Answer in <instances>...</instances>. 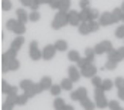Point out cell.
Masks as SVG:
<instances>
[{
	"mask_svg": "<svg viewBox=\"0 0 124 110\" xmlns=\"http://www.w3.org/2000/svg\"><path fill=\"white\" fill-rule=\"evenodd\" d=\"M70 96H71V100L80 103V101H83V100L88 98V89H86L85 86H80V88L76 89V90H71V92H70Z\"/></svg>",
	"mask_w": 124,
	"mask_h": 110,
	"instance_id": "5",
	"label": "cell"
},
{
	"mask_svg": "<svg viewBox=\"0 0 124 110\" xmlns=\"http://www.w3.org/2000/svg\"><path fill=\"white\" fill-rule=\"evenodd\" d=\"M80 74H82V77H85V78H92L94 76H97V68H95V65H94V63L86 65L85 68L80 69Z\"/></svg>",
	"mask_w": 124,
	"mask_h": 110,
	"instance_id": "8",
	"label": "cell"
},
{
	"mask_svg": "<svg viewBox=\"0 0 124 110\" xmlns=\"http://www.w3.org/2000/svg\"><path fill=\"white\" fill-rule=\"evenodd\" d=\"M14 106H15V103H11V101L6 100L2 104V110H14Z\"/></svg>",
	"mask_w": 124,
	"mask_h": 110,
	"instance_id": "45",
	"label": "cell"
},
{
	"mask_svg": "<svg viewBox=\"0 0 124 110\" xmlns=\"http://www.w3.org/2000/svg\"><path fill=\"white\" fill-rule=\"evenodd\" d=\"M17 36H23L24 35V32H26V24H23V23H20L18 21L17 23V26L14 27V30H12Z\"/></svg>",
	"mask_w": 124,
	"mask_h": 110,
	"instance_id": "22",
	"label": "cell"
},
{
	"mask_svg": "<svg viewBox=\"0 0 124 110\" xmlns=\"http://www.w3.org/2000/svg\"><path fill=\"white\" fill-rule=\"evenodd\" d=\"M94 101L97 104V109H106L109 107V101L104 96V90L101 88H94Z\"/></svg>",
	"mask_w": 124,
	"mask_h": 110,
	"instance_id": "2",
	"label": "cell"
},
{
	"mask_svg": "<svg viewBox=\"0 0 124 110\" xmlns=\"http://www.w3.org/2000/svg\"><path fill=\"white\" fill-rule=\"evenodd\" d=\"M68 77L71 78V80L74 83H77L80 80V77H82V74H80V69L77 68L76 65H71V66H68Z\"/></svg>",
	"mask_w": 124,
	"mask_h": 110,
	"instance_id": "11",
	"label": "cell"
},
{
	"mask_svg": "<svg viewBox=\"0 0 124 110\" xmlns=\"http://www.w3.org/2000/svg\"><path fill=\"white\" fill-rule=\"evenodd\" d=\"M115 36H116V38H120V39H124V24H121V26L116 27Z\"/></svg>",
	"mask_w": 124,
	"mask_h": 110,
	"instance_id": "41",
	"label": "cell"
},
{
	"mask_svg": "<svg viewBox=\"0 0 124 110\" xmlns=\"http://www.w3.org/2000/svg\"><path fill=\"white\" fill-rule=\"evenodd\" d=\"M114 84H115V83H114L112 80H109V78H104V80H103V83H101V86H100V88H101V89L104 90V92H108V90H110V89H112V88H114Z\"/></svg>",
	"mask_w": 124,
	"mask_h": 110,
	"instance_id": "29",
	"label": "cell"
},
{
	"mask_svg": "<svg viewBox=\"0 0 124 110\" xmlns=\"http://www.w3.org/2000/svg\"><path fill=\"white\" fill-rule=\"evenodd\" d=\"M110 12H112V17H114V23L123 21V9H121V6H120V8H115L114 11H110Z\"/></svg>",
	"mask_w": 124,
	"mask_h": 110,
	"instance_id": "23",
	"label": "cell"
},
{
	"mask_svg": "<svg viewBox=\"0 0 124 110\" xmlns=\"http://www.w3.org/2000/svg\"><path fill=\"white\" fill-rule=\"evenodd\" d=\"M39 18H41V15H39L38 11H32V12L29 14V21H33V23H35V21H38Z\"/></svg>",
	"mask_w": 124,
	"mask_h": 110,
	"instance_id": "39",
	"label": "cell"
},
{
	"mask_svg": "<svg viewBox=\"0 0 124 110\" xmlns=\"http://www.w3.org/2000/svg\"><path fill=\"white\" fill-rule=\"evenodd\" d=\"M71 8V0H61V3H59V11L62 12H68Z\"/></svg>",
	"mask_w": 124,
	"mask_h": 110,
	"instance_id": "28",
	"label": "cell"
},
{
	"mask_svg": "<svg viewBox=\"0 0 124 110\" xmlns=\"http://www.w3.org/2000/svg\"><path fill=\"white\" fill-rule=\"evenodd\" d=\"M89 27H91V33L97 32V30L100 29V23H98V20H91L89 21Z\"/></svg>",
	"mask_w": 124,
	"mask_h": 110,
	"instance_id": "38",
	"label": "cell"
},
{
	"mask_svg": "<svg viewBox=\"0 0 124 110\" xmlns=\"http://www.w3.org/2000/svg\"><path fill=\"white\" fill-rule=\"evenodd\" d=\"M91 8V6H89ZM89 8H85V9H80V20L82 21H89Z\"/></svg>",
	"mask_w": 124,
	"mask_h": 110,
	"instance_id": "31",
	"label": "cell"
},
{
	"mask_svg": "<svg viewBox=\"0 0 124 110\" xmlns=\"http://www.w3.org/2000/svg\"><path fill=\"white\" fill-rule=\"evenodd\" d=\"M24 44V36H17V38L12 41V44H11V48H14V50H20V48L23 47Z\"/></svg>",
	"mask_w": 124,
	"mask_h": 110,
	"instance_id": "18",
	"label": "cell"
},
{
	"mask_svg": "<svg viewBox=\"0 0 124 110\" xmlns=\"http://www.w3.org/2000/svg\"><path fill=\"white\" fill-rule=\"evenodd\" d=\"M79 6H80V9L89 8V0H79Z\"/></svg>",
	"mask_w": 124,
	"mask_h": 110,
	"instance_id": "49",
	"label": "cell"
},
{
	"mask_svg": "<svg viewBox=\"0 0 124 110\" xmlns=\"http://www.w3.org/2000/svg\"><path fill=\"white\" fill-rule=\"evenodd\" d=\"M32 84H33V82H32V80H27V78H24V80H21V82H20V89L27 90V89L32 88Z\"/></svg>",
	"mask_w": 124,
	"mask_h": 110,
	"instance_id": "32",
	"label": "cell"
},
{
	"mask_svg": "<svg viewBox=\"0 0 124 110\" xmlns=\"http://www.w3.org/2000/svg\"><path fill=\"white\" fill-rule=\"evenodd\" d=\"M114 83H115L116 89H123L124 88V77H116L114 80Z\"/></svg>",
	"mask_w": 124,
	"mask_h": 110,
	"instance_id": "44",
	"label": "cell"
},
{
	"mask_svg": "<svg viewBox=\"0 0 124 110\" xmlns=\"http://www.w3.org/2000/svg\"><path fill=\"white\" fill-rule=\"evenodd\" d=\"M116 110H124V109H123V107H120V109H116Z\"/></svg>",
	"mask_w": 124,
	"mask_h": 110,
	"instance_id": "56",
	"label": "cell"
},
{
	"mask_svg": "<svg viewBox=\"0 0 124 110\" xmlns=\"http://www.w3.org/2000/svg\"><path fill=\"white\" fill-rule=\"evenodd\" d=\"M41 92H42V90H41V88H39V83H33L30 89L24 90V94L29 96V100H30V98H33V96H36V95H39Z\"/></svg>",
	"mask_w": 124,
	"mask_h": 110,
	"instance_id": "13",
	"label": "cell"
},
{
	"mask_svg": "<svg viewBox=\"0 0 124 110\" xmlns=\"http://www.w3.org/2000/svg\"><path fill=\"white\" fill-rule=\"evenodd\" d=\"M15 57H17V50H14V48H9L8 51H5V53L2 54V63L8 62V60H11V59H15Z\"/></svg>",
	"mask_w": 124,
	"mask_h": 110,
	"instance_id": "15",
	"label": "cell"
},
{
	"mask_svg": "<svg viewBox=\"0 0 124 110\" xmlns=\"http://www.w3.org/2000/svg\"><path fill=\"white\" fill-rule=\"evenodd\" d=\"M17 23H18V20H17V18H9V20L6 21V29L12 32V30H14V27L17 26Z\"/></svg>",
	"mask_w": 124,
	"mask_h": 110,
	"instance_id": "35",
	"label": "cell"
},
{
	"mask_svg": "<svg viewBox=\"0 0 124 110\" xmlns=\"http://www.w3.org/2000/svg\"><path fill=\"white\" fill-rule=\"evenodd\" d=\"M62 90H64V89H62L61 83H59V84H53V86L50 88V94H52L53 96H59V94L62 92Z\"/></svg>",
	"mask_w": 124,
	"mask_h": 110,
	"instance_id": "30",
	"label": "cell"
},
{
	"mask_svg": "<svg viewBox=\"0 0 124 110\" xmlns=\"http://www.w3.org/2000/svg\"><path fill=\"white\" fill-rule=\"evenodd\" d=\"M121 106H120V103L116 101V100H110L109 101V109L110 110H116V109H120Z\"/></svg>",
	"mask_w": 124,
	"mask_h": 110,
	"instance_id": "46",
	"label": "cell"
},
{
	"mask_svg": "<svg viewBox=\"0 0 124 110\" xmlns=\"http://www.w3.org/2000/svg\"><path fill=\"white\" fill-rule=\"evenodd\" d=\"M65 101H64V98H61V96H56L54 98V101H53V109L54 110H64L65 109Z\"/></svg>",
	"mask_w": 124,
	"mask_h": 110,
	"instance_id": "21",
	"label": "cell"
},
{
	"mask_svg": "<svg viewBox=\"0 0 124 110\" xmlns=\"http://www.w3.org/2000/svg\"><path fill=\"white\" fill-rule=\"evenodd\" d=\"M91 83H92V86H94V88H100L101 83H103V80L98 76H94V77L91 78Z\"/></svg>",
	"mask_w": 124,
	"mask_h": 110,
	"instance_id": "40",
	"label": "cell"
},
{
	"mask_svg": "<svg viewBox=\"0 0 124 110\" xmlns=\"http://www.w3.org/2000/svg\"><path fill=\"white\" fill-rule=\"evenodd\" d=\"M18 95V86H11L6 92V96H17Z\"/></svg>",
	"mask_w": 124,
	"mask_h": 110,
	"instance_id": "42",
	"label": "cell"
},
{
	"mask_svg": "<svg viewBox=\"0 0 124 110\" xmlns=\"http://www.w3.org/2000/svg\"><path fill=\"white\" fill-rule=\"evenodd\" d=\"M98 23H100V26H110V24H115L112 12H106V11L101 12L100 18H98Z\"/></svg>",
	"mask_w": 124,
	"mask_h": 110,
	"instance_id": "10",
	"label": "cell"
},
{
	"mask_svg": "<svg viewBox=\"0 0 124 110\" xmlns=\"http://www.w3.org/2000/svg\"><path fill=\"white\" fill-rule=\"evenodd\" d=\"M64 110H76V109H74V107H73V106H70V104H67V106H65V109H64Z\"/></svg>",
	"mask_w": 124,
	"mask_h": 110,
	"instance_id": "54",
	"label": "cell"
},
{
	"mask_svg": "<svg viewBox=\"0 0 124 110\" xmlns=\"http://www.w3.org/2000/svg\"><path fill=\"white\" fill-rule=\"evenodd\" d=\"M30 2H32V0H20V3L24 6V8H26V6H30Z\"/></svg>",
	"mask_w": 124,
	"mask_h": 110,
	"instance_id": "52",
	"label": "cell"
},
{
	"mask_svg": "<svg viewBox=\"0 0 124 110\" xmlns=\"http://www.w3.org/2000/svg\"><path fill=\"white\" fill-rule=\"evenodd\" d=\"M79 33L80 35H89L91 33V27H89V21H82L79 24Z\"/></svg>",
	"mask_w": 124,
	"mask_h": 110,
	"instance_id": "17",
	"label": "cell"
},
{
	"mask_svg": "<svg viewBox=\"0 0 124 110\" xmlns=\"http://www.w3.org/2000/svg\"><path fill=\"white\" fill-rule=\"evenodd\" d=\"M17 69H20V60H18L17 57L8 60V62H5V63H2V72L17 71Z\"/></svg>",
	"mask_w": 124,
	"mask_h": 110,
	"instance_id": "6",
	"label": "cell"
},
{
	"mask_svg": "<svg viewBox=\"0 0 124 110\" xmlns=\"http://www.w3.org/2000/svg\"><path fill=\"white\" fill-rule=\"evenodd\" d=\"M9 88H11V84L6 82V80H0V90H2V94L6 95V92H8Z\"/></svg>",
	"mask_w": 124,
	"mask_h": 110,
	"instance_id": "37",
	"label": "cell"
},
{
	"mask_svg": "<svg viewBox=\"0 0 124 110\" xmlns=\"http://www.w3.org/2000/svg\"><path fill=\"white\" fill-rule=\"evenodd\" d=\"M39 6H41V3L38 2V0H32V2H30V6H29V8L32 9V11H38Z\"/></svg>",
	"mask_w": 124,
	"mask_h": 110,
	"instance_id": "47",
	"label": "cell"
},
{
	"mask_svg": "<svg viewBox=\"0 0 124 110\" xmlns=\"http://www.w3.org/2000/svg\"><path fill=\"white\" fill-rule=\"evenodd\" d=\"M59 3H61V0H52V3L48 5L52 9H54V11H59Z\"/></svg>",
	"mask_w": 124,
	"mask_h": 110,
	"instance_id": "48",
	"label": "cell"
},
{
	"mask_svg": "<svg viewBox=\"0 0 124 110\" xmlns=\"http://www.w3.org/2000/svg\"><path fill=\"white\" fill-rule=\"evenodd\" d=\"M56 54V47L54 44H47L44 48H42V59L44 60H52Z\"/></svg>",
	"mask_w": 124,
	"mask_h": 110,
	"instance_id": "7",
	"label": "cell"
},
{
	"mask_svg": "<svg viewBox=\"0 0 124 110\" xmlns=\"http://www.w3.org/2000/svg\"><path fill=\"white\" fill-rule=\"evenodd\" d=\"M121 9H123V23H124V0H123V3H121Z\"/></svg>",
	"mask_w": 124,
	"mask_h": 110,
	"instance_id": "55",
	"label": "cell"
},
{
	"mask_svg": "<svg viewBox=\"0 0 124 110\" xmlns=\"http://www.w3.org/2000/svg\"><path fill=\"white\" fill-rule=\"evenodd\" d=\"M0 3H2V11L8 12L12 9V2L11 0H0Z\"/></svg>",
	"mask_w": 124,
	"mask_h": 110,
	"instance_id": "34",
	"label": "cell"
},
{
	"mask_svg": "<svg viewBox=\"0 0 124 110\" xmlns=\"http://www.w3.org/2000/svg\"><path fill=\"white\" fill-rule=\"evenodd\" d=\"M54 47H56L58 51H67L68 50V42L64 41V39H58L54 42Z\"/></svg>",
	"mask_w": 124,
	"mask_h": 110,
	"instance_id": "24",
	"label": "cell"
},
{
	"mask_svg": "<svg viewBox=\"0 0 124 110\" xmlns=\"http://www.w3.org/2000/svg\"><path fill=\"white\" fill-rule=\"evenodd\" d=\"M108 60H112V62H116V63H118V62H121V60H123V57L120 56V53L114 48L112 51L108 53Z\"/></svg>",
	"mask_w": 124,
	"mask_h": 110,
	"instance_id": "20",
	"label": "cell"
},
{
	"mask_svg": "<svg viewBox=\"0 0 124 110\" xmlns=\"http://www.w3.org/2000/svg\"><path fill=\"white\" fill-rule=\"evenodd\" d=\"M116 96H118L120 100L124 101V88H123V89H118V94H116Z\"/></svg>",
	"mask_w": 124,
	"mask_h": 110,
	"instance_id": "50",
	"label": "cell"
},
{
	"mask_svg": "<svg viewBox=\"0 0 124 110\" xmlns=\"http://www.w3.org/2000/svg\"><path fill=\"white\" fill-rule=\"evenodd\" d=\"M116 62H112V60H108L106 63L103 65V69H108V71H114V69H116Z\"/></svg>",
	"mask_w": 124,
	"mask_h": 110,
	"instance_id": "36",
	"label": "cell"
},
{
	"mask_svg": "<svg viewBox=\"0 0 124 110\" xmlns=\"http://www.w3.org/2000/svg\"><path fill=\"white\" fill-rule=\"evenodd\" d=\"M112 50H114V45H112L110 41H101V42H98V44L94 45V51H95L97 56H100V54H108Z\"/></svg>",
	"mask_w": 124,
	"mask_h": 110,
	"instance_id": "3",
	"label": "cell"
},
{
	"mask_svg": "<svg viewBox=\"0 0 124 110\" xmlns=\"http://www.w3.org/2000/svg\"><path fill=\"white\" fill-rule=\"evenodd\" d=\"M67 14H68V12L58 11L56 15H54V18H53V21H52V29L59 30V29H62L64 26H67V24H68V15Z\"/></svg>",
	"mask_w": 124,
	"mask_h": 110,
	"instance_id": "1",
	"label": "cell"
},
{
	"mask_svg": "<svg viewBox=\"0 0 124 110\" xmlns=\"http://www.w3.org/2000/svg\"><path fill=\"white\" fill-rule=\"evenodd\" d=\"M15 14H17V20L20 21V23L26 24V23L29 21V14H27V11L24 9V8H18Z\"/></svg>",
	"mask_w": 124,
	"mask_h": 110,
	"instance_id": "14",
	"label": "cell"
},
{
	"mask_svg": "<svg viewBox=\"0 0 124 110\" xmlns=\"http://www.w3.org/2000/svg\"><path fill=\"white\" fill-rule=\"evenodd\" d=\"M68 24L70 26H77L79 27V24L82 23V20H80V14L77 11H73V9H70L68 11Z\"/></svg>",
	"mask_w": 124,
	"mask_h": 110,
	"instance_id": "9",
	"label": "cell"
},
{
	"mask_svg": "<svg viewBox=\"0 0 124 110\" xmlns=\"http://www.w3.org/2000/svg\"><path fill=\"white\" fill-rule=\"evenodd\" d=\"M100 12H98V9H95V8H89V21L91 20H98L100 18Z\"/></svg>",
	"mask_w": 124,
	"mask_h": 110,
	"instance_id": "33",
	"label": "cell"
},
{
	"mask_svg": "<svg viewBox=\"0 0 124 110\" xmlns=\"http://www.w3.org/2000/svg\"><path fill=\"white\" fill-rule=\"evenodd\" d=\"M68 60H71V62H79L80 60V54H79V51L77 50H70L68 51Z\"/></svg>",
	"mask_w": 124,
	"mask_h": 110,
	"instance_id": "27",
	"label": "cell"
},
{
	"mask_svg": "<svg viewBox=\"0 0 124 110\" xmlns=\"http://www.w3.org/2000/svg\"><path fill=\"white\" fill-rule=\"evenodd\" d=\"M38 2H39L41 5H50V3H52V0H38Z\"/></svg>",
	"mask_w": 124,
	"mask_h": 110,
	"instance_id": "53",
	"label": "cell"
},
{
	"mask_svg": "<svg viewBox=\"0 0 124 110\" xmlns=\"http://www.w3.org/2000/svg\"><path fill=\"white\" fill-rule=\"evenodd\" d=\"M29 56L32 60H41L42 59V50H39L38 41H32L29 45Z\"/></svg>",
	"mask_w": 124,
	"mask_h": 110,
	"instance_id": "4",
	"label": "cell"
},
{
	"mask_svg": "<svg viewBox=\"0 0 124 110\" xmlns=\"http://www.w3.org/2000/svg\"><path fill=\"white\" fill-rule=\"evenodd\" d=\"M52 86H53V80H52L50 76H44L39 80V88H41L42 92H44V90H50Z\"/></svg>",
	"mask_w": 124,
	"mask_h": 110,
	"instance_id": "12",
	"label": "cell"
},
{
	"mask_svg": "<svg viewBox=\"0 0 124 110\" xmlns=\"http://www.w3.org/2000/svg\"><path fill=\"white\" fill-rule=\"evenodd\" d=\"M116 51H118V53H120V56L124 59V45H123V47H118V48H116Z\"/></svg>",
	"mask_w": 124,
	"mask_h": 110,
	"instance_id": "51",
	"label": "cell"
},
{
	"mask_svg": "<svg viewBox=\"0 0 124 110\" xmlns=\"http://www.w3.org/2000/svg\"><path fill=\"white\" fill-rule=\"evenodd\" d=\"M95 56H97V54H95V51H94V48H91V47H86V48H85V57L88 59L91 63H92V60L95 59Z\"/></svg>",
	"mask_w": 124,
	"mask_h": 110,
	"instance_id": "26",
	"label": "cell"
},
{
	"mask_svg": "<svg viewBox=\"0 0 124 110\" xmlns=\"http://www.w3.org/2000/svg\"><path fill=\"white\" fill-rule=\"evenodd\" d=\"M73 83H74V82L71 80L70 77H65L64 80L61 82V86H62V89H64V90H68V92H71V90H73Z\"/></svg>",
	"mask_w": 124,
	"mask_h": 110,
	"instance_id": "19",
	"label": "cell"
},
{
	"mask_svg": "<svg viewBox=\"0 0 124 110\" xmlns=\"http://www.w3.org/2000/svg\"><path fill=\"white\" fill-rule=\"evenodd\" d=\"M29 101V96L26 95V94H18L17 95V100H15V104L17 106H24V104H26V103Z\"/></svg>",
	"mask_w": 124,
	"mask_h": 110,
	"instance_id": "25",
	"label": "cell"
},
{
	"mask_svg": "<svg viewBox=\"0 0 124 110\" xmlns=\"http://www.w3.org/2000/svg\"><path fill=\"white\" fill-rule=\"evenodd\" d=\"M80 106H82L83 110H95L97 109V104H95V101H92L89 98H86L83 101H80Z\"/></svg>",
	"mask_w": 124,
	"mask_h": 110,
	"instance_id": "16",
	"label": "cell"
},
{
	"mask_svg": "<svg viewBox=\"0 0 124 110\" xmlns=\"http://www.w3.org/2000/svg\"><path fill=\"white\" fill-rule=\"evenodd\" d=\"M89 63H91V62H89V60L86 59V57H80V60L77 62V68H79V69H82V68H85V66H86V65H89Z\"/></svg>",
	"mask_w": 124,
	"mask_h": 110,
	"instance_id": "43",
	"label": "cell"
}]
</instances>
